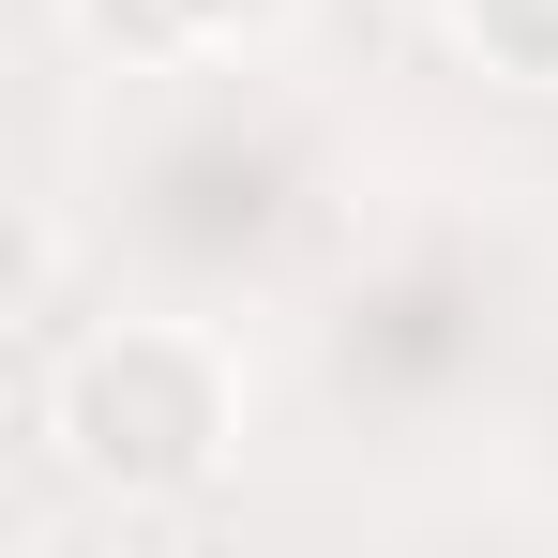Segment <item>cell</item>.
<instances>
[{"mask_svg": "<svg viewBox=\"0 0 558 558\" xmlns=\"http://www.w3.org/2000/svg\"><path fill=\"white\" fill-rule=\"evenodd\" d=\"M31 408H46V453L76 468L92 498H121V513L196 498V483L227 468V438H242V377H227V348L182 332V317H106L92 348L46 363Z\"/></svg>", "mask_w": 558, "mask_h": 558, "instance_id": "obj_1", "label": "cell"}, {"mask_svg": "<svg viewBox=\"0 0 558 558\" xmlns=\"http://www.w3.org/2000/svg\"><path fill=\"white\" fill-rule=\"evenodd\" d=\"M453 31L498 61V76H529V92H558V0H453Z\"/></svg>", "mask_w": 558, "mask_h": 558, "instance_id": "obj_3", "label": "cell"}, {"mask_svg": "<svg viewBox=\"0 0 558 558\" xmlns=\"http://www.w3.org/2000/svg\"><path fill=\"white\" fill-rule=\"evenodd\" d=\"M106 46H136V61H196V46H257V31H287L302 0H76Z\"/></svg>", "mask_w": 558, "mask_h": 558, "instance_id": "obj_2", "label": "cell"}]
</instances>
